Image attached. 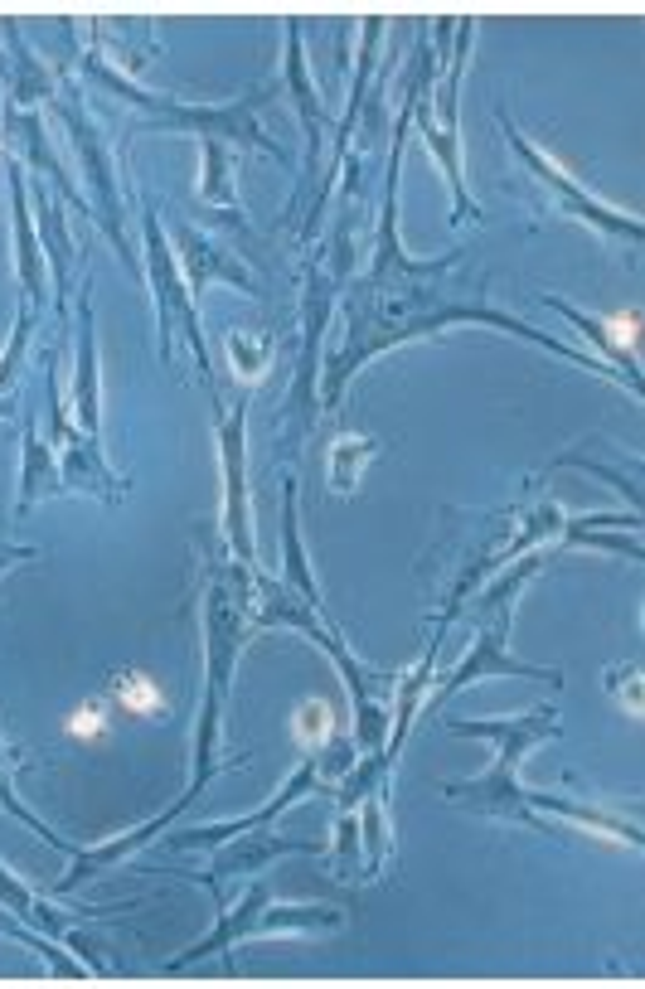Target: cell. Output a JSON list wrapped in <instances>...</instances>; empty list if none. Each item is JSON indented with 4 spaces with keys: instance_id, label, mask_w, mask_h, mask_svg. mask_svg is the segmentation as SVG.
<instances>
[{
    "instance_id": "1",
    "label": "cell",
    "mask_w": 645,
    "mask_h": 989,
    "mask_svg": "<svg viewBox=\"0 0 645 989\" xmlns=\"http://www.w3.org/2000/svg\"><path fill=\"white\" fill-rule=\"evenodd\" d=\"M112 699L122 703L127 713H156V708H165L161 689H156L146 674H136V670H127V674H117V679H112Z\"/></svg>"
},
{
    "instance_id": "2",
    "label": "cell",
    "mask_w": 645,
    "mask_h": 989,
    "mask_svg": "<svg viewBox=\"0 0 645 989\" xmlns=\"http://www.w3.org/2000/svg\"><path fill=\"white\" fill-rule=\"evenodd\" d=\"M330 723H335V718H330L325 703H301V713H296V737H301L306 747H311V742L321 747L325 737H330Z\"/></svg>"
},
{
    "instance_id": "3",
    "label": "cell",
    "mask_w": 645,
    "mask_h": 989,
    "mask_svg": "<svg viewBox=\"0 0 645 989\" xmlns=\"http://www.w3.org/2000/svg\"><path fill=\"white\" fill-rule=\"evenodd\" d=\"M369 451H374V442H364V437H359V442L345 437V442L335 447V490H350V466H355V476H359V466H364Z\"/></svg>"
},
{
    "instance_id": "4",
    "label": "cell",
    "mask_w": 645,
    "mask_h": 989,
    "mask_svg": "<svg viewBox=\"0 0 645 989\" xmlns=\"http://www.w3.org/2000/svg\"><path fill=\"white\" fill-rule=\"evenodd\" d=\"M107 733V713L97 708V703H88V708H78V713H68V737H102Z\"/></svg>"
}]
</instances>
